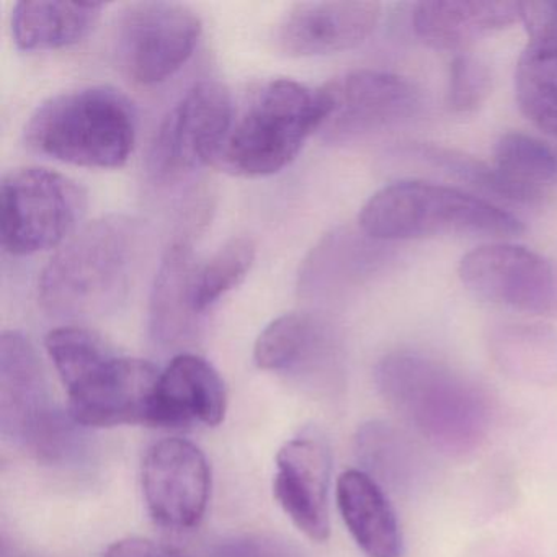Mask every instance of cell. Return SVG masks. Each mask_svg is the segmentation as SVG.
I'll list each match as a JSON object with an SVG mask.
<instances>
[{
	"mask_svg": "<svg viewBox=\"0 0 557 557\" xmlns=\"http://www.w3.org/2000/svg\"><path fill=\"white\" fill-rule=\"evenodd\" d=\"M141 243V224L133 218L110 214L87 224L41 272V308L61 319L113 311L128 295Z\"/></svg>",
	"mask_w": 557,
	"mask_h": 557,
	"instance_id": "cell-1",
	"label": "cell"
},
{
	"mask_svg": "<svg viewBox=\"0 0 557 557\" xmlns=\"http://www.w3.org/2000/svg\"><path fill=\"white\" fill-rule=\"evenodd\" d=\"M45 345L70 394L74 423H149L161 374L151 363L119 357L96 332L73 325L51 331Z\"/></svg>",
	"mask_w": 557,
	"mask_h": 557,
	"instance_id": "cell-2",
	"label": "cell"
},
{
	"mask_svg": "<svg viewBox=\"0 0 557 557\" xmlns=\"http://www.w3.org/2000/svg\"><path fill=\"white\" fill-rule=\"evenodd\" d=\"M136 132L128 97L113 87L86 86L45 100L25 126V141L64 164L119 169L133 154Z\"/></svg>",
	"mask_w": 557,
	"mask_h": 557,
	"instance_id": "cell-3",
	"label": "cell"
},
{
	"mask_svg": "<svg viewBox=\"0 0 557 557\" xmlns=\"http://www.w3.org/2000/svg\"><path fill=\"white\" fill-rule=\"evenodd\" d=\"M329 113L331 102L324 89L312 90L292 79L270 81L234 119L218 165L237 177L278 174L314 132H321Z\"/></svg>",
	"mask_w": 557,
	"mask_h": 557,
	"instance_id": "cell-4",
	"label": "cell"
},
{
	"mask_svg": "<svg viewBox=\"0 0 557 557\" xmlns=\"http://www.w3.org/2000/svg\"><path fill=\"white\" fill-rule=\"evenodd\" d=\"M358 227L381 243L440 236L511 237L523 223L492 201L432 184L403 181L387 185L361 208Z\"/></svg>",
	"mask_w": 557,
	"mask_h": 557,
	"instance_id": "cell-5",
	"label": "cell"
},
{
	"mask_svg": "<svg viewBox=\"0 0 557 557\" xmlns=\"http://www.w3.org/2000/svg\"><path fill=\"white\" fill-rule=\"evenodd\" d=\"M381 393L433 442L478 438L485 397L451 368L417 354L387 355L377 364Z\"/></svg>",
	"mask_w": 557,
	"mask_h": 557,
	"instance_id": "cell-6",
	"label": "cell"
},
{
	"mask_svg": "<svg viewBox=\"0 0 557 557\" xmlns=\"http://www.w3.org/2000/svg\"><path fill=\"white\" fill-rule=\"evenodd\" d=\"M87 208L73 178L44 168H18L0 184V236L5 252L35 256L70 240Z\"/></svg>",
	"mask_w": 557,
	"mask_h": 557,
	"instance_id": "cell-7",
	"label": "cell"
},
{
	"mask_svg": "<svg viewBox=\"0 0 557 557\" xmlns=\"http://www.w3.org/2000/svg\"><path fill=\"white\" fill-rule=\"evenodd\" d=\"M0 430L47 461L66 458L76 438L70 420L54 407L37 350L15 331L0 338Z\"/></svg>",
	"mask_w": 557,
	"mask_h": 557,
	"instance_id": "cell-8",
	"label": "cell"
},
{
	"mask_svg": "<svg viewBox=\"0 0 557 557\" xmlns=\"http://www.w3.org/2000/svg\"><path fill=\"white\" fill-rule=\"evenodd\" d=\"M233 122L230 90L216 81L195 84L159 125L149 148V175L172 184L216 161Z\"/></svg>",
	"mask_w": 557,
	"mask_h": 557,
	"instance_id": "cell-9",
	"label": "cell"
},
{
	"mask_svg": "<svg viewBox=\"0 0 557 557\" xmlns=\"http://www.w3.org/2000/svg\"><path fill=\"white\" fill-rule=\"evenodd\" d=\"M201 30V18L188 5L162 0L126 5L113 38L116 63L139 86L164 83L190 60Z\"/></svg>",
	"mask_w": 557,
	"mask_h": 557,
	"instance_id": "cell-10",
	"label": "cell"
},
{
	"mask_svg": "<svg viewBox=\"0 0 557 557\" xmlns=\"http://www.w3.org/2000/svg\"><path fill=\"white\" fill-rule=\"evenodd\" d=\"M462 285L479 298L537 315H557V265L515 244H485L462 257Z\"/></svg>",
	"mask_w": 557,
	"mask_h": 557,
	"instance_id": "cell-11",
	"label": "cell"
},
{
	"mask_svg": "<svg viewBox=\"0 0 557 557\" xmlns=\"http://www.w3.org/2000/svg\"><path fill=\"white\" fill-rule=\"evenodd\" d=\"M322 89L331 113L321 132L331 145H348L409 122L422 106L419 89L410 81L383 71H354Z\"/></svg>",
	"mask_w": 557,
	"mask_h": 557,
	"instance_id": "cell-12",
	"label": "cell"
},
{
	"mask_svg": "<svg viewBox=\"0 0 557 557\" xmlns=\"http://www.w3.org/2000/svg\"><path fill=\"white\" fill-rule=\"evenodd\" d=\"M210 466L194 443H156L143 465V491L152 518L172 530H190L203 518L210 498Z\"/></svg>",
	"mask_w": 557,
	"mask_h": 557,
	"instance_id": "cell-13",
	"label": "cell"
},
{
	"mask_svg": "<svg viewBox=\"0 0 557 557\" xmlns=\"http://www.w3.org/2000/svg\"><path fill=\"white\" fill-rule=\"evenodd\" d=\"M380 2L327 0L292 5L276 28V44L288 57L341 53L363 44L381 18Z\"/></svg>",
	"mask_w": 557,
	"mask_h": 557,
	"instance_id": "cell-14",
	"label": "cell"
},
{
	"mask_svg": "<svg viewBox=\"0 0 557 557\" xmlns=\"http://www.w3.org/2000/svg\"><path fill=\"white\" fill-rule=\"evenodd\" d=\"M329 478L331 458L318 440H292L276 455L273 494L296 528L318 543L331 534Z\"/></svg>",
	"mask_w": 557,
	"mask_h": 557,
	"instance_id": "cell-15",
	"label": "cell"
},
{
	"mask_svg": "<svg viewBox=\"0 0 557 557\" xmlns=\"http://www.w3.org/2000/svg\"><path fill=\"white\" fill-rule=\"evenodd\" d=\"M226 387L205 358L181 354L159 374L148 425L216 426L226 413Z\"/></svg>",
	"mask_w": 557,
	"mask_h": 557,
	"instance_id": "cell-16",
	"label": "cell"
},
{
	"mask_svg": "<svg viewBox=\"0 0 557 557\" xmlns=\"http://www.w3.org/2000/svg\"><path fill=\"white\" fill-rule=\"evenodd\" d=\"M253 360L260 370L272 373L314 376L337 367V338L315 315L289 312L263 329L253 347Z\"/></svg>",
	"mask_w": 557,
	"mask_h": 557,
	"instance_id": "cell-17",
	"label": "cell"
},
{
	"mask_svg": "<svg viewBox=\"0 0 557 557\" xmlns=\"http://www.w3.org/2000/svg\"><path fill=\"white\" fill-rule=\"evenodd\" d=\"M518 22H521V2L491 0L420 2L412 15L413 30L423 44L458 53Z\"/></svg>",
	"mask_w": 557,
	"mask_h": 557,
	"instance_id": "cell-18",
	"label": "cell"
},
{
	"mask_svg": "<svg viewBox=\"0 0 557 557\" xmlns=\"http://www.w3.org/2000/svg\"><path fill=\"white\" fill-rule=\"evenodd\" d=\"M194 247L178 239L169 246L156 273L149 298V334L164 348L182 347L197 337L200 314L191 302Z\"/></svg>",
	"mask_w": 557,
	"mask_h": 557,
	"instance_id": "cell-19",
	"label": "cell"
},
{
	"mask_svg": "<svg viewBox=\"0 0 557 557\" xmlns=\"http://www.w3.org/2000/svg\"><path fill=\"white\" fill-rule=\"evenodd\" d=\"M337 504L354 540L368 557H400L399 520L373 475L348 469L338 478Z\"/></svg>",
	"mask_w": 557,
	"mask_h": 557,
	"instance_id": "cell-20",
	"label": "cell"
},
{
	"mask_svg": "<svg viewBox=\"0 0 557 557\" xmlns=\"http://www.w3.org/2000/svg\"><path fill=\"white\" fill-rule=\"evenodd\" d=\"M383 244L360 227L329 234L305 263L299 289L309 295H335L364 282L389 259Z\"/></svg>",
	"mask_w": 557,
	"mask_h": 557,
	"instance_id": "cell-21",
	"label": "cell"
},
{
	"mask_svg": "<svg viewBox=\"0 0 557 557\" xmlns=\"http://www.w3.org/2000/svg\"><path fill=\"white\" fill-rule=\"evenodd\" d=\"M102 11V4L92 2L24 0L12 11V37L24 51L73 47L89 37Z\"/></svg>",
	"mask_w": 557,
	"mask_h": 557,
	"instance_id": "cell-22",
	"label": "cell"
},
{
	"mask_svg": "<svg viewBox=\"0 0 557 557\" xmlns=\"http://www.w3.org/2000/svg\"><path fill=\"white\" fill-rule=\"evenodd\" d=\"M492 357L521 380L557 381V329L531 322H505L488 335Z\"/></svg>",
	"mask_w": 557,
	"mask_h": 557,
	"instance_id": "cell-23",
	"label": "cell"
},
{
	"mask_svg": "<svg viewBox=\"0 0 557 557\" xmlns=\"http://www.w3.org/2000/svg\"><path fill=\"white\" fill-rule=\"evenodd\" d=\"M396 156L406 162H413L430 171L438 172L446 178H451L488 197L515 201V203L530 205L537 201L536 198L502 177L497 169L453 149L425 145V143H407L403 148L397 149Z\"/></svg>",
	"mask_w": 557,
	"mask_h": 557,
	"instance_id": "cell-24",
	"label": "cell"
},
{
	"mask_svg": "<svg viewBox=\"0 0 557 557\" xmlns=\"http://www.w3.org/2000/svg\"><path fill=\"white\" fill-rule=\"evenodd\" d=\"M521 113L541 132L557 136V48L530 44L515 73Z\"/></svg>",
	"mask_w": 557,
	"mask_h": 557,
	"instance_id": "cell-25",
	"label": "cell"
},
{
	"mask_svg": "<svg viewBox=\"0 0 557 557\" xmlns=\"http://www.w3.org/2000/svg\"><path fill=\"white\" fill-rule=\"evenodd\" d=\"M494 168L540 201L544 188L557 182V152L534 136L507 133L495 145Z\"/></svg>",
	"mask_w": 557,
	"mask_h": 557,
	"instance_id": "cell-26",
	"label": "cell"
},
{
	"mask_svg": "<svg viewBox=\"0 0 557 557\" xmlns=\"http://www.w3.org/2000/svg\"><path fill=\"white\" fill-rule=\"evenodd\" d=\"M256 243L250 237L237 236L221 246L207 262L197 263L191 280V302L197 314L203 315L246 280L256 262Z\"/></svg>",
	"mask_w": 557,
	"mask_h": 557,
	"instance_id": "cell-27",
	"label": "cell"
},
{
	"mask_svg": "<svg viewBox=\"0 0 557 557\" xmlns=\"http://www.w3.org/2000/svg\"><path fill=\"white\" fill-rule=\"evenodd\" d=\"M491 90V67L481 58L461 53L449 64L448 106L453 112H475Z\"/></svg>",
	"mask_w": 557,
	"mask_h": 557,
	"instance_id": "cell-28",
	"label": "cell"
},
{
	"mask_svg": "<svg viewBox=\"0 0 557 557\" xmlns=\"http://www.w3.org/2000/svg\"><path fill=\"white\" fill-rule=\"evenodd\" d=\"M214 557H298V554L273 537L243 536L221 543Z\"/></svg>",
	"mask_w": 557,
	"mask_h": 557,
	"instance_id": "cell-29",
	"label": "cell"
},
{
	"mask_svg": "<svg viewBox=\"0 0 557 557\" xmlns=\"http://www.w3.org/2000/svg\"><path fill=\"white\" fill-rule=\"evenodd\" d=\"M103 557H188L187 554L145 537H126L116 541Z\"/></svg>",
	"mask_w": 557,
	"mask_h": 557,
	"instance_id": "cell-30",
	"label": "cell"
}]
</instances>
